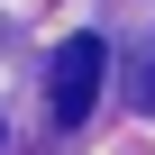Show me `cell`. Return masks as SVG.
<instances>
[{
	"mask_svg": "<svg viewBox=\"0 0 155 155\" xmlns=\"http://www.w3.org/2000/svg\"><path fill=\"white\" fill-rule=\"evenodd\" d=\"M101 73H110V46H101L91 28L55 46V64H46V110H55V128H82V119H91V101H101Z\"/></svg>",
	"mask_w": 155,
	"mask_h": 155,
	"instance_id": "1",
	"label": "cell"
},
{
	"mask_svg": "<svg viewBox=\"0 0 155 155\" xmlns=\"http://www.w3.org/2000/svg\"><path fill=\"white\" fill-rule=\"evenodd\" d=\"M137 101H146V110H155V46H146V55H137Z\"/></svg>",
	"mask_w": 155,
	"mask_h": 155,
	"instance_id": "2",
	"label": "cell"
}]
</instances>
